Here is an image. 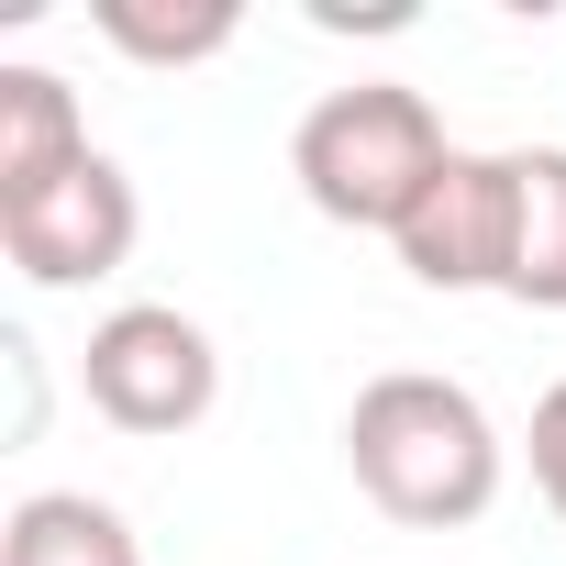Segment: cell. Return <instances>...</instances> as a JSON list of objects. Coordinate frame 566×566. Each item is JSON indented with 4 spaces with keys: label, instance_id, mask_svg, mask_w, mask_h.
Masks as SVG:
<instances>
[{
    "label": "cell",
    "instance_id": "cell-6",
    "mask_svg": "<svg viewBox=\"0 0 566 566\" xmlns=\"http://www.w3.org/2000/svg\"><path fill=\"white\" fill-rule=\"evenodd\" d=\"M90 156V112H78V90L56 78V67H0V211L12 200H34V189H56L67 167Z\"/></svg>",
    "mask_w": 566,
    "mask_h": 566
},
{
    "label": "cell",
    "instance_id": "cell-2",
    "mask_svg": "<svg viewBox=\"0 0 566 566\" xmlns=\"http://www.w3.org/2000/svg\"><path fill=\"white\" fill-rule=\"evenodd\" d=\"M444 156H455V134H444V112H433L411 78H345V90H323V101L301 112V134H290L301 200H312L323 222H345V233H400Z\"/></svg>",
    "mask_w": 566,
    "mask_h": 566
},
{
    "label": "cell",
    "instance_id": "cell-5",
    "mask_svg": "<svg viewBox=\"0 0 566 566\" xmlns=\"http://www.w3.org/2000/svg\"><path fill=\"white\" fill-rule=\"evenodd\" d=\"M389 244H400V266L422 277V290H444V301H467V290H511V156L455 145Z\"/></svg>",
    "mask_w": 566,
    "mask_h": 566
},
{
    "label": "cell",
    "instance_id": "cell-1",
    "mask_svg": "<svg viewBox=\"0 0 566 566\" xmlns=\"http://www.w3.org/2000/svg\"><path fill=\"white\" fill-rule=\"evenodd\" d=\"M345 467L356 489L411 522V533H467L489 522L500 478H511V444L489 422V400L467 378H433V367H378L345 411Z\"/></svg>",
    "mask_w": 566,
    "mask_h": 566
},
{
    "label": "cell",
    "instance_id": "cell-3",
    "mask_svg": "<svg viewBox=\"0 0 566 566\" xmlns=\"http://www.w3.org/2000/svg\"><path fill=\"white\" fill-rule=\"evenodd\" d=\"M78 400H90L112 433H134V444L200 433L211 400H222V345H211V323L178 312V301H123V312H101L90 345H78Z\"/></svg>",
    "mask_w": 566,
    "mask_h": 566
},
{
    "label": "cell",
    "instance_id": "cell-10",
    "mask_svg": "<svg viewBox=\"0 0 566 566\" xmlns=\"http://www.w3.org/2000/svg\"><path fill=\"white\" fill-rule=\"evenodd\" d=\"M522 455H533V489H544V511L566 522V378L533 400V433H522Z\"/></svg>",
    "mask_w": 566,
    "mask_h": 566
},
{
    "label": "cell",
    "instance_id": "cell-7",
    "mask_svg": "<svg viewBox=\"0 0 566 566\" xmlns=\"http://www.w3.org/2000/svg\"><path fill=\"white\" fill-rule=\"evenodd\" d=\"M0 566H145V544L101 489H23L0 511Z\"/></svg>",
    "mask_w": 566,
    "mask_h": 566
},
{
    "label": "cell",
    "instance_id": "cell-4",
    "mask_svg": "<svg viewBox=\"0 0 566 566\" xmlns=\"http://www.w3.org/2000/svg\"><path fill=\"white\" fill-rule=\"evenodd\" d=\"M134 244H145V200H134L123 156H101V145L56 189L0 211V255H12L23 290H101V277L134 266Z\"/></svg>",
    "mask_w": 566,
    "mask_h": 566
},
{
    "label": "cell",
    "instance_id": "cell-8",
    "mask_svg": "<svg viewBox=\"0 0 566 566\" xmlns=\"http://www.w3.org/2000/svg\"><path fill=\"white\" fill-rule=\"evenodd\" d=\"M522 312H566V145H511V290Z\"/></svg>",
    "mask_w": 566,
    "mask_h": 566
},
{
    "label": "cell",
    "instance_id": "cell-9",
    "mask_svg": "<svg viewBox=\"0 0 566 566\" xmlns=\"http://www.w3.org/2000/svg\"><path fill=\"white\" fill-rule=\"evenodd\" d=\"M90 23H101V45L134 56V67H211V56L244 34L233 0H101Z\"/></svg>",
    "mask_w": 566,
    "mask_h": 566
}]
</instances>
